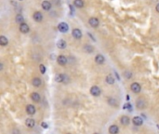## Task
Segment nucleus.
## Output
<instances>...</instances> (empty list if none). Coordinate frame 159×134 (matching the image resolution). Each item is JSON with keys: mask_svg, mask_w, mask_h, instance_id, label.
<instances>
[{"mask_svg": "<svg viewBox=\"0 0 159 134\" xmlns=\"http://www.w3.org/2000/svg\"><path fill=\"white\" fill-rule=\"evenodd\" d=\"M119 131V129L116 125H112L110 128H109V132L110 134H117Z\"/></svg>", "mask_w": 159, "mask_h": 134, "instance_id": "obj_12", "label": "nucleus"}, {"mask_svg": "<svg viewBox=\"0 0 159 134\" xmlns=\"http://www.w3.org/2000/svg\"><path fill=\"white\" fill-rule=\"evenodd\" d=\"M55 81L58 83H62L63 82V74H58L55 77Z\"/></svg>", "mask_w": 159, "mask_h": 134, "instance_id": "obj_23", "label": "nucleus"}, {"mask_svg": "<svg viewBox=\"0 0 159 134\" xmlns=\"http://www.w3.org/2000/svg\"><path fill=\"white\" fill-rule=\"evenodd\" d=\"M25 124H26V126L28 128H34V124H35V122H34V119H32V118H28L26 119V121H25Z\"/></svg>", "mask_w": 159, "mask_h": 134, "instance_id": "obj_15", "label": "nucleus"}, {"mask_svg": "<svg viewBox=\"0 0 159 134\" xmlns=\"http://www.w3.org/2000/svg\"><path fill=\"white\" fill-rule=\"evenodd\" d=\"M143 121H142V118L140 117V116H134L133 118V124L136 125V126H140L142 125Z\"/></svg>", "mask_w": 159, "mask_h": 134, "instance_id": "obj_8", "label": "nucleus"}, {"mask_svg": "<svg viewBox=\"0 0 159 134\" xmlns=\"http://www.w3.org/2000/svg\"><path fill=\"white\" fill-rule=\"evenodd\" d=\"M57 61H58V63L60 65H65L67 63V58L65 56H63V55H60L58 57V59H57Z\"/></svg>", "mask_w": 159, "mask_h": 134, "instance_id": "obj_4", "label": "nucleus"}, {"mask_svg": "<svg viewBox=\"0 0 159 134\" xmlns=\"http://www.w3.org/2000/svg\"><path fill=\"white\" fill-rule=\"evenodd\" d=\"M73 36L76 38V39H80L82 37V33L79 29H74L73 30Z\"/></svg>", "mask_w": 159, "mask_h": 134, "instance_id": "obj_5", "label": "nucleus"}, {"mask_svg": "<svg viewBox=\"0 0 159 134\" xmlns=\"http://www.w3.org/2000/svg\"><path fill=\"white\" fill-rule=\"evenodd\" d=\"M57 46H58V48H59V49L63 50V49H65V48H66V42H65L64 40L61 39V40H59V41H58Z\"/></svg>", "mask_w": 159, "mask_h": 134, "instance_id": "obj_18", "label": "nucleus"}, {"mask_svg": "<svg viewBox=\"0 0 159 134\" xmlns=\"http://www.w3.org/2000/svg\"><path fill=\"white\" fill-rule=\"evenodd\" d=\"M120 121H121V124H122V125H125V126H127V125L129 124V118L128 116H126V115L122 116L121 119H120Z\"/></svg>", "mask_w": 159, "mask_h": 134, "instance_id": "obj_19", "label": "nucleus"}, {"mask_svg": "<svg viewBox=\"0 0 159 134\" xmlns=\"http://www.w3.org/2000/svg\"><path fill=\"white\" fill-rule=\"evenodd\" d=\"M156 11L159 12V4H157V6H156Z\"/></svg>", "mask_w": 159, "mask_h": 134, "instance_id": "obj_31", "label": "nucleus"}, {"mask_svg": "<svg viewBox=\"0 0 159 134\" xmlns=\"http://www.w3.org/2000/svg\"><path fill=\"white\" fill-rule=\"evenodd\" d=\"M74 5H75L76 8H83V7H84V3H83L82 0H75Z\"/></svg>", "mask_w": 159, "mask_h": 134, "instance_id": "obj_25", "label": "nucleus"}, {"mask_svg": "<svg viewBox=\"0 0 159 134\" xmlns=\"http://www.w3.org/2000/svg\"><path fill=\"white\" fill-rule=\"evenodd\" d=\"M106 82L109 84V85H113L114 83V77L112 76V75H108L106 77Z\"/></svg>", "mask_w": 159, "mask_h": 134, "instance_id": "obj_22", "label": "nucleus"}, {"mask_svg": "<svg viewBox=\"0 0 159 134\" xmlns=\"http://www.w3.org/2000/svg\"><path fill=\"white\" fill-rule=\"evenodd\" d=\"M58 29H59V31L61 32V33H67L69 27L67 25V23H61L59 24V26H58Z\"/></svg>", "mask_w": 159, "mask_h": 134, "instance_id": "obj_3", "label": "nucleus"}, {"mask_svg": "<svg viewBox=\"0 0 159 134\" xmlns=\"http://www.w3.org/2000/svg\"><path fill=\"white\" fill-rule=\"evenodd\" d=\"M130 89L132 90V92H134V93H139L140 91L141 88H140V85L139 83H133L130 86Z\"/></svg>", "mask_w": 159, "mask_h": 134, "instance_id": "obj_2", "label": "nucleus"}, {"mask_svg": "<svg viewBox=\"0 0 159 134\" xmlns=\"http://www.w3.org/2000/svg\"><path fill=\"white\" fill-rule=\"evenodd\" d=\"M108 103H109L110 105H114V106H116V104H117L116 100H115L114 98H112V97H110V98L108 99Z\"/></svg>", "mask_w": 159, "mask_h": 134, "instance_id": "obj_26", "label": "nucleus"}, {"mask_svg": "<svg viewBox=\"0 0 159 134\" xmlns=\"http://www.w3.org/2000/svg\"><path fill=\"white\" fill-rule=\"evenodd\" d=\"M131 77H132V75H131L130 72H126V73H125V77H126V78H130Z\"/></svg>", "mask_w": 159, "mask_h": 134, "instance_id": "obj_29", "label": "nucleus"}, {"mask_svg": "<svg viewBox=\"0 0 159 134\" xmlns=\"http://www.w3.org/2000/svg\"><path fill=\"white\" fill-rule=\"evenodd\" d=\"M41 83H42V81H41V79H40L39 77H34V78L32 80V84H33V86H34V87H39V86L41 85Z\"/></svg>", "mask_w": 159, "mask_h": 134, "instance_id": "obj_17", "label": "nucleus"}, {"mask_svg": "<svg viewBox=\"0 0 159 134\" xmlns=\"http://www.w3.org/2000/svg\"><path fill=\"white\" fill-rule=\"evenodd\" d=\"M88 23H89V24L92 27L99 26V20H98L97 18H94V17H93V18H90L89 21H88Z\"/></svg>", "mask_w": 159, "mask_h": 134, "instance_id": "obj_6", "label": "nucleus"}, {"mask_svg": "<svg viewBox=\"0 0 159 134\" xmlns=\"http://www.w3.org/2000/svg\"><path fill=\"white\" fill-rule=\"evenodd\" d=\"M42 8H43L44 10H49L50 8H51L50 2H49V1H44V2L42 3Z\"/></svg>", "mask_w": 159, "mask_h": 134, "instance_id": "obj_16", "label": "nucleus"}, {"mask_svg": "<svg viewBox=\"0 0 159 134\" xmlns=\"http://www.w3.org/2000/svg\"><path fill=\"white\" fill-rule=\"evenodd\" d=\"M41 126L44 128V129H48L49 128V126H48V124L47 123H45V122H42V124H41Z\"/></svg>", "mask_w": 159, "mask_h": 134, "instance_id": "obj_30", "label": "nucleus"}, {"mask_svg": "<svg viewBox=\"0 0 159 134\" xmlns=\"http://www.w3.org/2000/svg\"><path fill=\"white\" fill-rule=\"evenodd\" d=\"M67 134H71V133H67Z\"/></svg>", "mask_w": 159, "mask_h": 134, "instance_id": "obj_35", "label": "nucleus"}, {"mask_svg": "<svg viewBox=\"0 0 159 134\" xmlns=\"http://www.w3.org/2000/svg\"><path fill=\"white\" fill-rule=\"evenodd\" d=\"M157 128H158V129H159V125H157Z\"/></svg>", "mask_w": 159, "mask_h": 134, "instance_id": "obj_32", "label": "nucleus"}, {"mask_svg": "<svg viewBox=\"0 0 159 134\" xmlns=\"http://www.w3.org/2000/svg\"><path fill=\"white\" fill-rule=\"evenodd\" d=\"M31 99L34 101V102H35V103H38L39 101H40V95L37 93V92H33L32 94H31Z\"/></svg>", "mask_w": 159, "mask_h": 134, "instance_id": "obj_13", "label": "nucleus"}, {"mask_svg": "<svg viewBox=\"0 0 159 134\" xmlns=\"http://www.w3.org/2000/svg\"><path fill=\"white\" fill-rule=\"evenodd\" d=\"M104 61H105L104 57H103L102 55H101V54H99V55H97V56L95 57V61H96L98 64H102V63L104 62Z\"/></svg>", "mask_w": 159, "mask_h": 134, "instance_id": "obj_11", "label": "nucleus"}, {"mask_svg": "<svg viewBox=\"0 0 159 134\" xmlns=\"http://www.w3.org/2000/svg\"><path fill=\"white\" fill-rule=\"evenodd\" d=\"M19 1H23V0H19Z\"/></svg>", "mask_w": 159, "mask_h": 134, "instance_id": "obj_33", "label": "nucleus"}, {"mask_svg": "<svg viewBox=\"0 0 159 134\" xmlns=\"http://www.w3.org/2000/svg\"><path fill=\"white\" fill-rule=\"evenodd\" d=\"M68 82H69V77L67 75L63 74V82L62 83H68Z\"/></svg>", "mask_w": 159, "mask_h": 134, "instance_id": "obj_28", "label": "nucleus"}, {"mask_svg": "<svg viewBox=\"0 0 159 134\" xmlns=\"http://www.w3.org/2000/svg\"><path fill=\"white\" fill-rule=\"evenodd\" d=\"M8 43V38L5 37L4 35H1V36H0V45H1V46H7Z\"/></svg>", "mask_w": 159, "mask_h": 134, "instance_id": "obj_20", "label": "nucleus"}, {"mask_svg": "<svg viewBox=\"0 0 159 134\" xmlns=\"http://www.w3.org/2000/svg\"><path fill=\"white\" fill-rule=\"evenodd\" d=\"M94 134H99V133H94Z\"/></svg>", "mask_w": 159, "mask_h": 134, "instance_id": "obj_34", "label": "nucleus"}, {"mask_svg": "<svg viewBox=\"0 0 159 134\" xmlns=\"http://www.w3.org/2000/svg\"><path fill=\"white\" fill-rule=\"evenodd\" d=\"M26 112L29 115H34L35 114V108L32 104H28L26 106Z\"/></svg>", "mask_w": 159, "mask_h": 134, "instance_id": "obj_9", "label": "nucleus"}, {"mask_svg": "<svg viewBox=\"0 0 159 134\" xmlns=\"http://www.w3.org/2000/svg\"><path fill=\"white\" fill-rule=\"evenodd\" d=\"M39 70H40L41 74H45V73H46V67H45V65L40 64V66H39Z\"/></svg>", "mask_w": 159, "mask_h": 134, "instance_id": "obj_27", "label": "nucleus"}, {"mask_svg": "<svg viewBox=\"0 0 159 134\" xmlns=\"http://www.w3.org/2000/svg\"><path fill=\"white\" fill-rule=\"evenodd\" d=\"M84 50H85L87 53H92V52H93V50H94V49H93V47H92V46H90V45H85V47H84Z\"/></svg>", "mask_w": 159, "mask_h": 134, "instance_id": "obj_21", "label": "nucleus"}, {"mask_svg": "<svg viewBox=\"0 0 159 134\" xmlns=\"http://www.w3.org/2000/svg\"><path fill=\"white\" fill-rule=\"evenodd\" d=\"M101 89H100V88L99 87H97V86H93L91 88H90V93L94 96V97H99L100 95H101Z\"/></svg>", "mask_w": 159, "mask_h": 134, "instance_id": "obj_1", "label": "nucleus"}, {"mask_svg": "<svg viewBox=\"0 0 159 134\" xmlns=\"http://www.w3.org/2000/svg\"><path fill=\"white\" fill-rule=\"evenodd\" d=\"M42 19H43V15L41 14V12H39V11H37V12H34V20L35 21V22H41L42 21Z\"/></svg>", "mask_w": 159, "mask_h": 134, "instance_id": "obj_7", "label": "nucleus"}, {"mask_svg": "<svg viewBox=\"0 0 159 134\" xmlns=\"http://www.w3.org/2000/svg\"><path fill=\"white\" fill-rule=\"evenodd\" d=\"M29 30H30V28L29 26L27 25L26 23H22V24H20V31L22 32V33H23V34H26L29 32Z\"/></svg>", "mask_w": 159, "mask_h": 134, "instance_id": "obj_10", "label": "nucleus"}, {"mask_svg": "<svg viewBox=\"0 0 159 134\" xmlns=\"http://www.w3.org/2000/svg\"><path fill=\"white\" fill-rule=\"evenodd\" d=\"M16 22H17L18 23H20V24L23 23H24V18H23V16L21 15V14H18V15L16 16Z\"/></svg>", "mask_w": 159, "mask_h": 134, "instance_id": "obj_24", "label": "nucleus"}, {"mask_svg": "<svg viewBox=\"0 0 159 134\" xmlns=\"http://www.w3.org/2000/svg\"><path fill=\"white\" fill-rule=\"evenodd\" d=\"M145 104H146V103H145V101L142 100V99H139V100L137 101V107L139 108V109L144 108L145 107Z\"/></svg>", "mask_w": 159, "mask_h": 134, "instance_id": "obj_14", "label": "nucleus"}]
</instances>
